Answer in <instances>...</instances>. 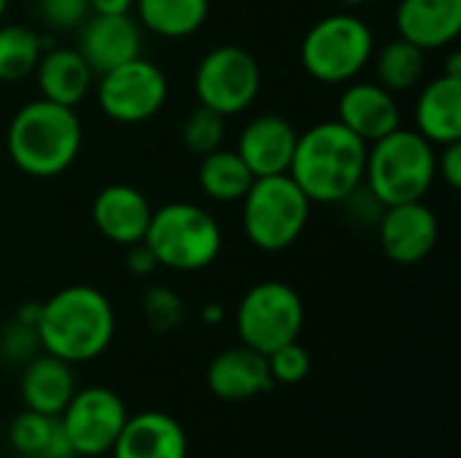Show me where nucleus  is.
Returning a JSON list of instances; mask_svg holds the SVG:
<instances>
[{
  "mask_svg": "<svg viewBox=\"0 0 461 458\" xmlns=\"http://www.w3.org/2000/svg\"><path fill=\"white\" fill-rule=\"evenodd\" d=\"M8 440L22 458H73V448L62 432L59 416L24 410L8 427Z\"/></svg>",
  "mask_w": 461,
  "mask_h": 458,
  "instance_id": "23",
  "label": "nucleus"
},
{
  "mask_svg": "<svg viewBox=\"0 0 461 458\" xmlns=\"http://www.w3.org/2000/svg\"><path fill=\"white\" fill-rule=\"evenodd\" d=\"M438 175L435 146L416 130H394L367 146L365 181L370 194L384 205L424 200Z\"/></svg>",
  "mask_w": 461,
  "mask_h": 458,
  "instance_id": "4",
  "label": "nucleus"
},
{
  "mask_svg": "<svg viewBox=\"0 0 461 458\" xmlns=\"http://www.w3.org/2000/svg\"><path fill=\"white\" fill-rule=\"evenodd\" d=\"M240 202L246 238L267 254L286 251L300 240L313 205L289 173L254 178Z\"/></svg>",
  "mask_w": 461,
  "mask_h": 458,
  "instance_id": "6",
  "label": "nucleus"
},
{
  "mask_svg": "<svg viewBox=\"0 0 461 458\" xmlns=\"http://www.w3.org/2000/svg\"><path fill=\"white\" fill-rule=\"evenodd\" d=\"M440 157H438V175L451 186L459 189L461 186V140L440 146Z\"/></svg>",
  "mask_w": 461,
  "mask_h": 458,
  "instance_id": "32",
  "label": "nucleus"
},
{
  "mask_svg": "<svg viewBox=\"0 0 461 458\" xmlns=\"http://www.w3.org/2000/svg\"><path fill=\"white\" fill-rule=\"evenodd\" d=\"M167 100L165 73L143 57L100 73L97 103L100 111L119 124H140L154 119Z\"/></svg>",
  "mask_w": 461,
  "mask_h": 458,
  "instance_id": "10",
  "label": "nucleus"
},
{
  "mask_svg": "<svg viewBox=\"0 0 461 458\" xmlns=\"http://www.w3.org/2000/svg\"><path fill=\"white\" fill-rule=\"evenodd\" d=\"M5 8H8V0H0V19L5 16Z\"/></svg>",
  "mask_w": 461,
  "mask_h": 458,
  "instance_id": "38",
  "label": "nucleus"
},
{
  "mask_svg": "<svg viewBox=\"0 0 461 458\" xmlns=\"http://www.w3.org/2000/svg\"><path fill=\"white\" fill-rule=\"evenodd\" d=\"M81 121L73 108L46 97L24 103L8 124V157L32 178L62 175L81 151Z\"/></svg>",
  "mask_w": 461,
  "mask_h": 458,
  "instance_id": "3",
  "label": "nucleus"
},
{
  "mask_svg": "<svg viewBox=\"0 0 461 458\" xmlns=\"http://www.w3.org/2000/svg\"><path fill=\"white\" fill-rule=\"evenodd\" d=\"M140 27L162 38L194 35L211 11V0H135Z\"/></svg>",
  "mask_w": 461,
  "mask_h": 458,
  "instance_id": "24",
  "label": "nucleus"
},
{
  "mask_svg": "<svg viewBox=\"0 0 461 458\" xmlns=\"http://www.w3.org/2000/svg\"><path fill=\"white\" fill-rule=\"evenodd\" d=\"M416 132L432 146L461 140V76L443 73L416 100Z\"/></svg>",
  "mask_w": 461,
  "mask_h": 458,
  "instance_id": "20",
  "label": "nucleus"
},
{
  "mask_svg": "<svg viewBox=\"0 0 461 458\" xmlns=\"http://www.w3.org/2000/svg\"><path fill=\"white\" fill-rule=\"evenodd\" d=\"M43 38L27 24H0V81H22L35 73Z\"/></svg>",
  "mask_w": 461,
  "mask_h": 458,
  "instance_id": "27",
  "label": "nucleus"
},
{
  "mask_svg": "<svg viewBox=\"0 0 461 458\" xmlns=\"http://www.w3.org/2000/svg\"><path fill=\"white\" fill-rule=\"evenodd\" d=\"M378 238L384 254L397 265H419L424 262L438 243V216L424 200L400 202L384 208L378 216Z\"/></svg>",
  "mask_w": 461,
  "mask_h": 458,
  "instance_id": "12",
  "label": "nucleus"
},
{
  "mask_svg": "<svg viewBox=\"0 0 461 458\" xmlns=\"http://www.w3.org/2000/svg\"><path fill=\"white\" fill-rule=\"evenodd\" d=\"M294 146H297V130L284 116L265 113L243 127L235 151L254 173V178H265V175L289 173Z\"/></svg>",
  "mask_w": 461,
  "mask_h": 458,
  "instance_id": "16",
  "label": "nucleus"
},
{
  "mask_svg": "<svg viewBox=\"0 0 461 458\" xmlns=\"http://www.w3.org/2000/svg\"><path fill=\"white\" fill-rule=\"evenodd\" d=\"M375 76L392 94L411 92L424 76V51L405 38L386 43L375 57Z\"/></svg>",
  "mask_w": 461,
  "mask_h": 458,
  "instance_id": "26",
  "label": "nucleus"
},
{
  "mask_svg": "<svg viewBox=\"0 0 461 458\" xmlns=\"http://www.w3.org/2000/svg\"><path fill=\"white\" fill-rule=\"evenodd\" d=\"M262 73L243 46H216L211 49L194 70V94L200 105L227 116L243 113L259 94Z\"/></svg>",
  "mask_w": 461,
  "mask_h": 458,
  "instance_id": "9",
  "label": "nucleus"
},
{
  "mask_svg": "<svg viewBox=\"0 0 461 458\" xmlns=\"http://www.w3.org/2000/svg\"><path fill=\"white\" fill-rule=\"evenodd\" d=\"M276 383L267 370V356L249 348H227L208 367V389L224 402H243L270 391Z\"/></svg>",
  "mask_w": 461,
  "mask_h": 458,
  "instance_id": "18",
  "label": "nucleus"
},
{
  "mask_svg": "<svg viewBox=\"0 0 461 458\" xmlns=\"http://www.w3.org/2000/svg\"><path fill=\"white\" fill-rule=\"evenodd\" d=\"M338 121L370 146L400 127L397 94H392L381 84L348 81L338 100Z\"/></svg>",
  "mask_w": 461,
  "mask_h": 458,
  "instance_id": "15",
  "label": "nucleus"
},
{
  "mask_svg": "<svg viewBox=\"0 0 461 458\" xmlns=\"http://www.w3.org/2000/svg\"><path fill=\"white\" fill-rule=\"evenodd\" d=\"M62 432L76 456L100 458L108 454L127 424L122 397L105 386L76 389L68 408L59 413Z\"/></svg>",
  "mask_w": 461,
  "mask_h": 458,
  "instance_id": "11",
  "label": "nucleus"
},
{
  "mask_svg": "<svg viewBox=\"0 0 461 458\" xmlns=\"http://www.w3.org/2000/svg\"><path fill=\"white\" fill-rule=\"evenodd\" d=\"M267 370H270L273 383L297 386L311 373V354L297 340H292V343H286V346L267 354Z\"/></svg>",
  "mask_w": 461,
  "mask_h": 458,
  "instance_id": "29",
  "label": "nucleus"
},
{
  "mask_svg": "<svg viewBox=\"0 0 461 458\" xmlns=\"http://www.w3.org/2000/svg\"><path fill=\"white\" fill-rule=\"evenodd\" d=\"M221 316H224V310H221V305H216V302H211V305L203 310V321H208V324H219Z\"/></svg>",
  "mask_w": 461,
  "mask_h": 458,
  "instance_id": "35",
  "label": "nucleus"
},
{
  "mask_svg": "<svg viewBox=\"0 0 461 458\" xmlns=\"http://www.w3.org/2000/svg\"><path fill=\"white\" fill-rule=\"evenodd\" d=\"M19 394H22L24 410H35L43 416H59L76 394L73 364H68L51 354L35 356L22 373Z\"/></svg>",
  "mask_w": 461,
  "mask_h": 458,
  "instance_id": "21",
  "label": "nucleus"
},
{
  "mask_svg": "<svg viewBox=\"0 0 461 458\" xmlns=\"http://www.w3.org/2000/svg\"><path fill=\"white\" fill-rule=\"evenodd\" d=\"M38 16L46 27L73 30L89 16V0H38Z\"/></svg>",
  "mask_w": 461,
  "mask_h": 458,
  "instance_id": "30",
  "label": "nucleus"
},
{
  "mask_svg": "<svg viewBox=\"0 0 461 458\" xmlns=\"http://www.w3.org/2000/svg\"><path fill=\"white\" fill-rule=\"evenodd\" d=\"M200 189L216 202H240L254 184V173L246 167L238 151L216 148L200 157Z\"/></svg>",
  "mask_w": 461,
  "mask_h": 458,
  "instance_id": "25",
  "label": "nucleus"
},
{
  "mask_svg": "<svg viewBox=\"0 0 461 458\" xmlns=\"http://www.w3.org/2000/svg\"><path fill=\"white\" fill-rule=\"evenodd\" d=\"M127 267H130V273H132V275H151V273L159 267V262H157V256L151 254V248L140 240V243L130 246Z\"/></svg>",
  "mask_w": 461,
  "mask_h": 458,
  "instance_id": "33",
  "label": "nucleus"
},
{
  "mask_svg": "<svg viewBox=\"0 0 461 458\" xmlns=\"http://www.w3.org/2000/svg\"><path fill=\"white\" fill-rule=\"evenodd\" d=\"M224 132H227V119L205 105H197L181 124V140L197 157H205L221 148Z\"/></svg>",
  "mask_w": 461,
  "mask_h": 458,
  "instance_id": "28",
  "label": "nucleus"
},
{
  "mask_svg": "<svg viewBox=\"0 0 461 458\" xmlns=\"http://www.w3.org/2000/svg\"><path fill=\"white\" fill-rule=\"evenodd\" d=\"M140 24L130 13L86 16L78 32V54L97 76L140 57Z\"/></svg>",
  "mask_w": 461,
  "mask_h": 458,
  "instance_id": "13",
  "label": "nucleus"
},
{
  "mask_svg": "<svg viewBox=\"0 0 461 458\" xmlns=\"http://www.w3.org/2000/svg\"><path fill=\"white\" fill-rule=\"evenodd\" d=\"M446 73L448 76H461V54H451V59H448V67H446Z\"/></svg>",
  "mask_w": 461,
  "mask_h": 458,
  "instance_id": "36",
  "label": "nucleus"
},
{
  "mask_svg": "<svg viewBox=\"0 0 461 458\" xmlns=\"http://www.w3.org/2000/svg\"><path fill=\"white\" fill-rule=\"evenodd\" d=\"M116 316L108 297L86 283H73L51 294L35 321V337L43 354L68 364L97 359L113 340Z\"/></svg>",
  "mask_w": 461,
  "mask_h": 458,
  "instance_id": "1",
  "label": "nucleus"
},
{
  "mask_svg": "<svg viewBox=\"0 0 461 458\" xmlns=\"http://www.w3.org/2000/svg\"><path fill=\"white\" fill-rule=\"evenodd\" d=\"M143 243L157 256L159 267L176 273H197L221 254V227L200 205L167 202L151 213Z\"/></svg>",
  "mask_w": 461,
  "mask_h": 458,
  "instance_id": "5",
  "label": "nucleus"
},
{
  "mask_svg": "<svg viewBox=\"0 0 461 458\" xmlns=\"http://www.w3.org/2000/svg\"><path fill=\"white\" fill-rule=\"evenodd\" d=\"M373 30L357 13H330L319 19L303 38L300 62L305 73L321 84H348L373 59Z\"/></svg>",
  "mask_w": 461,
  "mask_h": 458,
  "instance_id": "7",
  "label": "nucleus"
},
{
  "mask_svg": "<svg viewBox=\"0 0 461 458\" xmlns=\"http://www.w3.org/2000/svg\"><path fill=\"white\" fill-rule=\"evenodd\" d=\"M113 458H186V432L184 427L159 410H146L127 416L122 435L116 437Z\"/></svg>",
  "mask_w": 461,
  "mask_h": 458,
  "instance_id": "17",
  "label": "nucleus"
},
{
  "mask_svg": "<svg viewBox=\"0 0 461 458\" xmlns=\"http://www.w3.org/2000/svg\"><path fill=\"white\" fill-rule=\"evenodd\" d=\"M143 308L154 329H170L181 319V300L165 286L149 289L143 297Z\"/></svg>",
  "mask_w": 461,
  "mask_h": 458,
  "instance_id": "31",
  "label": "nucleus"
},
{
  "mask_svg": "<svg viewBox=\"0 0 461 458\" xmlns=\"http://www.w3.org/2000/svg\"><path fill=\"white\" fill-rule=\"evenodd\" d=\"M394 22L400 38L432 51L459 38L461 0H400Z\"/></svg>",
  "mask_w": 461,
  "mask_h": 458,
  "instance_id": "19",
  "label": "nucleus"
},
{
  "mask_svg": "<svg viewBox=\"0 0 461 458\" xmlns=\"http://www.w3.org/2000/svg\"><path fill=\"white\" fill-rule=\"evenodd\" d=\"M338 3H343V5H365V3H370V0H338Z\"/></svg>",
  "mask_w": 461,
  "mask_h": 458,
  "instance_id": "37",
  "label": "nucleus"
},
{
  "mask_svg": "<svg viewBox=\"0 0 461 458\" xmlns=\"http://www.w3.org/2000/svg\"><path fill=\"white\" fill-rule=\"evenodd\" d=\"M151 205L146 194L130 184H111L97 192L92 202V221L97 232L116 246H135L146 238L151 221Z\"/></svg>",
  "mask_w": 461,
  "mask_h": 458,
  "instance_id": "14",
  "label": "nucleus"
},
{
  "mask_svg": "<svg viewBox=\"0 0 461 458\" xmlns=\"http://www.w3.org/2000/svg\"><path fill=\"white\" fill-rule=\"evenodd\" d=\"M365 165L367 143L335 119L297 135L289 175L311 202L332 205L359 192Z\"/></svg>",
  "mask_w": 461,
  "mask_h": 458,
  "instance_id": "2",
  "label": "nucleus"
},
{
  "mask_svg": "<svg viewBox=\"0 0 461 458\" xmlns=\"http://www.w3.org/2000/svg\"><path fill=\"white\" fill-rule=\"evenodd\" d=\"M135 0H89L92 13H130Z\"/></svg>",
  "mask_w": 461,
  "mask_h": 458,
  "instance_id": "34",
  "label": "nucleus"
},
{
  "mask_svg": "<svg viewBox=\"0 0 461 458\" xmlns=\"http://www.w3.org/2000/svg\"><path fill=\"white\" fill-rule=\"evenodd\" d=\"M35 78H38L41 97L76 108L89 94L95 73L86 65V59L78 54V49L57 46L41 54Z\"/></svg>",
  "mask_w": 461,
  "mask_h": 458,
  "instance_id": "22",
  "label": "nucleus"
},
{
  "mask_svg": "<svg viewBox=\"0 0 461 458\" xmlns=\"http://www.w3.org/2000/svg\"><path fill=\"white\" fill-rule=\"evenodd\" d=\"M303 321L305 308L300 294L281 281H262L251 286L235 310V329L240 343L265 356L297 340Z\"/></svg>",
  "mask_w": 461,
  "mask_h": 458,
  "instance_id": "8",
  "label": "nucleus"
}]
</instances>
